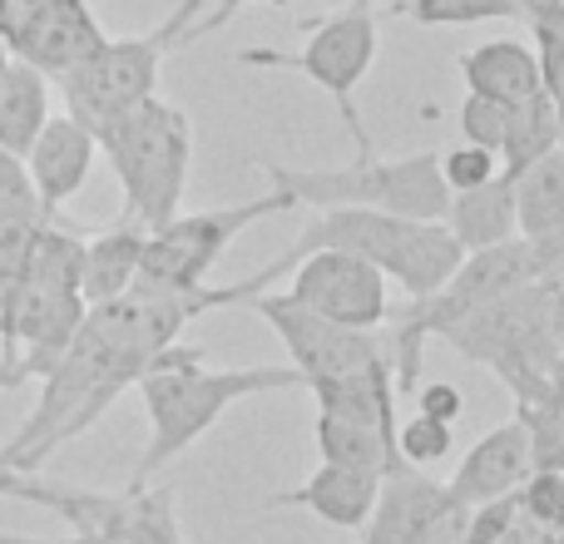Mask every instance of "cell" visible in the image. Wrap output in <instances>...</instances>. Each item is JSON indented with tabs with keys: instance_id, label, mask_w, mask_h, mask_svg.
Segmentation results:
<instances>
[{
	"instance_id": "6da1fadb",
	"label": "cell",
	"mask_w": 564,
	"mask_h": 544,
	"mask_svg": "<svg viewBox=\"0 0 564 544\" xmlns=\"http://www.w3.org/2000/svg\"><path fill=\"white\" fill-rule=\"evenodd\" d=\"M139 401L149 416V446L139 456V470L129 486H154V476L178 460L194 440H204L208 431L224 421L228 406L263 391H307V381L292 367H234L218 371L198 357L194 347L174 341L169 351H159L149 361V371L139 377Z\"/></svg>"
},
{
	"instance_id": "7a4b0ae2",
	"label": "cell",
	"mask_w": 564,
	"mask_h": 544,
	"mask_svg": "<svg viewBox=\"0 0 564 544\" xmlns=\"http://www.w3.org/2000/svg\"><path fill=\"white\" fill-rule=\"evenodd\" d=\"M351 253L361 263H371L387 282H401L406 297H431L441 282L466 263V248L451 238L446 224H416V218H397V214H377V208H327L317 214L282 258H273L263 272H253V292L263 297L273 282H282V272H292L307 253Z\"/></svg>"
},
{
	"instance_id": "3957f363",
	"label": "cell",
	"mask_w": 564,
	"mask_h": 544,
	"mask_svg": "<svg viewBox=\"0 0 564 544\" xmlns=\"http://www.w3.org/2000/svg\"><path fill=\"white\" fill-rule=\"evenodd\" d=\"M253 174L268 178V188L292 198V208H377V214L416 218V224H446L451 188L441 178V154L421 149V154L401 159H351L341 168H292L278 159H253Z\"/></svg>"
},
{
	"instance_id": "277c9868",
	"label": "cell",
	"mask_w": 564,
	"mask_h": 544,
	"mask_svg": "<svg viewBox=\"0 0 564 544\" xmlns=\"http://www.w3.org/2000/svg\"><path fill=\"white\" fill-rule=\"evenodd\" d=\"M99 154L109 159L119 188H124V214L139 228H164L178 218L188 188V164H194V129L188 115L169 99H144L124 119L99 134Z\"/></svg>"
},
{
	"instance_id": "5b68a950",
	"label": "cell",
	"mask_w": 564,
	"mask_h": 544,
	"mask_svg": "<svg viewBox=\"0 0 564 544\" xmlns=\"http://www.w3.org/2000/svg\"><path fill=\"white\" fill-rule=\"evenodd\" d=\"M198 15H204V0H178L144 35L105 40L85 65H75L69 75L55 79L59 95H65V115L99 139L115 119H124L129 109H139L144 99H154L159 69H164V59L174 55L178 45H188Z\"/></svg>"
},
{
	"instance_id": "8992f818",
	"label": "cell",
	"mask_w": 564,
	"mask_h": 544,
	"mask_svg": "<svg viewBox=\"0 0 564 544\" xmlns=\"http://www.w3.org/2000/svg\"><path fill=\"white\" fill-rule=\"evenodd\" d=\"M302 30H307V45L302 50L253 45V50H238L234 59L238 65H258V69H297V75H307L312 85L337 105L357 154L361 159L377 154L367 124H361V115H357V89H361V79L371 75V65H377V6H371V0H347V6L327 20H302Z\"/></svg>"
},
{
	"instance_id": "52a82bcc",
	"label": "cell",
	"mask_w": 564,
	"mask_h": 544,
	"mask_svg": "<svg viewBox=\"0 0 564 544\" xmlns=\"http://www.w3.org/2000/svg\"><path fill=\"white\" fill-rule=\"evenodd\" d=\"M273 214H292V198L278 194V188H268V194H258V198H243V204H228V208L178 214L174 224L154 228V233L144 238L139 282H149V287H204L208 272L218 268V258L234 248V238Z\"/></svg>"
},
{
	"instance_id": "ba28073f",
	"label": "cell",
	"mask_w": 564,
	"mask_h": 544,
	"mask_svg": "<svg viewBox=\"0 0 564 544\" xmlns=\"http://www.w3.org/2000/svg\"><path fill=\"white\" fill-rule=\"evenodd\" d=\"M248 312H258V317L273 327V337L282 341V351H288V367L297 371L307 387H317V381H337V377H357V371H367L371 361L391 357L381 331H361V327L327 322V317H317V312L288 302L282 292L253 297Z\"/></svg>"
},
{
	"instance_id": "9c48e42d",
	"label": "cell",
	"mask_w": 564,
	"mask_h": 544,
	"mask_svg": "<svg viewBox=\"0 0 564 544\" xmlns=\"http://www.w3.org/2000/svg\"><path fill=\"white\" fill-rule=\"evenodd\" d=\"M282 297L297 302V307L317 312L327 322L341 327H361V331H381L391 317V297H387V278L371 263L351 253H307L292 268V282L282 287Z\"/></svg>"
},
{
	"instance_id": "30bf717a",
	"label": "cell",
	"mask_w": 564,
	"mask_h": 544,
	"mask_svg": "<svg viewBox=\"0 0 564 544\" xmlns=\"http://www.w3.org/2000/svg\"><path fill=\"white\" fill-rule=\"evenodd\" d=\"M109 35L99 30L95 10L85 0H35L6 35V50L25 65H35L45 79H59L75 65H85Z\"/></svg>"
},
{
	"instance_id": "8fae6325",
	"label": "cell",
	"mask_w": 564,
	"mask_h": 544,
	"mask_svg": "<svg viewBox=\"0 0 564 544\" xmlns=\"http://www.w3.org/2000/svg\"><path fill=\"white\" fill-rule=\"evenodd\" d=\"M530 476H535V440H530L525 421L516 416V421H506V426L486 431V436L460 456L446 490L460 510H480V505L520 496V490L530 486Z\"/></svg>"
},
{
	"instance_id": "7c38bea8",
	"label": "cell",
	"mask_w": 564,
	"mask_h": 544,
	"mask_svg": "<svg viewBox=\"0 0 564 544\" xmlns=\"http://www.w3.org/2000/svg\"><path fill=\"white\" fill-rule=\"evenodd\" d=\"M95 159H99V139L89 134L85 124H75L69 115H50L35 149H30L20 164H25V178H30V188H35V198L55 214V208H65L69 198L85 188Z\"/></svg>"
},
{
	"instance_id": "4fadbf2b",
	"label": "cell",
	"mask_w": 564,
	"mask_h": 544,
	"mask_svg": "<svg viewBox=\"0 0 564 544\" xmlns=\"http://www.w3.org/2000/svg\"><path fill=\"white\" fill-rule=\"evenodd\" d=\"M446 510H456L446 480L426 476L416 466H401L381 480V496L371 520L361 525V544H411L416 535H426Z\"/></svg>"
},
{
	"instance_id": "5bb4252c",
	"label": "cell",
	"mask_w": 564,
	"mask_h": 544,
	"mask_svg": "<svg viewBox=\"0 0 564 544\" xmlns=\"http://www.w3.org/2000/svg\"><path fill=\"white\" fill-rule=\"evenodd\" d=\"M381 480L387 476H371V470H341V466H317L302 486L282 490V496L268 500V510H307L317 515L322 525L332 530H357L371 520L381 496Z\"/></svg>"
},
{
	"instance_id": "9a60e30c",
	"label": "cell",
	"mask_w": 564,
	"mask_h": 544,
	"mask_svg": "<svg viewBox=\"0 0 564 544\" xmlns=\"http://www.w3.org/2000/svg\"><path fill=\"white\" fill-rule=\"evenodd\" d=\"M460 79L466 95H486L500 105H525V99L545 95V75H540V55L530 40H486L460 55Z\"/></svg>"
},
{
	"instance_id": "2e32d148",
	"label": "cell",
	"mask_w": 564,
	"mask_h": 544,
	"mask_svg": "<svg viewBox=\"0 0 564 544\" xmlns=\"http://www.w3.org/2000/svg\"><path fill=\"white\" fill-rule=\"evenodd\" d=\"M446 228L466 253H486V248H506L520 238L516 224V178L496 174L486 188H470V194H451L446 208Z\"/></svg>"
},
{
	"instance_id": "e0dca14e",
	"label": "cell",
	"mask_w": 564,
	"mask_h": 544,
	"mask_svg": "<svg viewBox=\"0 0 564 544\" xmlns=\"http://www.w3.org/2000/svg\"><path fill=\"white\" fill-rule=\"evenodd\" d=\"M144 238L149 228L119 218L115 228H99L95 238H85V268H79V297L89 307L124 297L139 282V263H144Z\"/></svg>"
},
{
	"instance_id": "ac0fdd59",
	"label": "cell",
	"mask_w": 564,
	"mask_h": 544,
	"mask_svg": "<svg viewBox=\"0 0 564 544\" xmlns=\"http://www.w3.org/2000/svg\"><path fill=\"white\" fill-rule=\"evenodd\" d=\"M45 124H50V79L35 65L10 55L6 75H0V149L10 159H25Z\"/></svg>"
},
{
	"instance_id": "d6986e66",
	"label": "cell",
	"mask_w": 564,
	"mask_h": 544,
	"mask_svg": "<svg viewBox=\"0 0 564 544\" xmlns=\"http://www.w3.org/2000/svg\"><path fill=\"white\" fill-rule=\"evenodd\" d=\"M560 149V115L550 105V95H535L525 105H510V129H506V149H500V168L510 178L525 174L530 164H540L545 154Z\"/></svg>"
},
{
	"instance_id": "ffe728a7",
	"label": "cell",
	"mask_w": 564,
	"mask_h": 544,
	"mask_svg": "<svg viewBox=\"0 0 564 544\" xmlns=\"http://www.w3.org/2000/svg\"><path fill=\"white\" fill-rule=\"evenodd\" d=\"M391 15L416 25H486V20H520V0H401Z\"/></svg>"
},
{
	"instance_id": "44dd1931",
	"label": "cell",
	"mask_w": 564,
	"mask_h": 544,
	"mask_svg": "<svg viewBox=\"0 0 564 544\" xmlns=\"http://www.w3.org/2000/svg\"><path fill=\"white\" fill-rule=\"evenodd\" d=\"M451 431H456V426H446V421H431V416L401 421V431H397V456H401V466H416V470L441 466V460L451 456V440H456Z\"/></svg>"
},
{
	"instance_id": "7402d4cb",
	"label": "cell",
	"mask_w": 564,
	"mask_h": 544,
	"mask_svg": "<svg viewBox=\"0 0 564 544\" xmlns=\"http://www.w3.org/2000/svg\"><path fill=\"white\" fill-rule=\"evenodd\" d=\"M0 224H50V208L35 198L25 164L0 149Z\"/></svg>"
},
{
	"instance_id": "603a6c76",
	"label": "cell",
	"mask_w": 564,
	"mask_h": 544,
	"mask_svg": "<svg viewBox=\"0 0 564 544\" xmlns=\"http://www.w3.org/2000/svg\"><path fill=\"white\" fill-rule=\"evenodd\" d=\"M506 129H510V105L486 95H466V105H460V139L466 144L500 154L506 149Z\"/></svg>"
},
{
	"instance_id": "cb8c5ba5",
	"label": "cell",
	"mask_w": 564,
	"mask_h": 544,
	"mask_svg": "<svg viewBox=\"0 0 564 544\" xmlns=\"http://www.w3.org/2000/svg\"><path fill=\"white\" fill-rule=\"evenodd\" d=\"M496 174H506V168H500V154H490V149L460 144V149H446V154H441V178H446L451 194L486 188Z\"/></svg>"
},
{
	"instance_id": "d4e9b609",
	"label": "cell",
	"mask_w": 564,
	"mask_h": 544,
	"mask_svg": "<svg viewBox=\"0 0 564 544\" xmlns=\"http://www.w3.org/2000/svg\"><path fill=\"white\" fill-rule=\"evenodd\" d=\"M411 396H416V416L446 421V426H456L460 411H466V396H460L451 381H426V387H416Z\"/></svg>"
},
{
	"instance_id": "484cf974",
	"label": "cell",
	"mask_w": 564,
	"mask_h": 544,
	"mask_svg": "<svg viewBox=\"0 0 564 544\" xmlns=\"http://www.w3.org/2000/svg\"><path fill=\"white\" fill-rule=\"evenodd\" d=\"M248 6H273V10H282L288 0H214V10L194 20V35H188V45H194V40H204V35H218V30H224L228 20H234L238 10H248Z\"/></svg>"
},
{
	"instance_id": "4316f807",
	"label": "cell",
	"mask_w": 564,
	"mask_h": 544,
	"mask_svg": "<svg viewBox=\"0 0 564 544\" xmlns=\"http://www.w3.org/2000/svg\"><path fill=\"white\" fill-rule=\"evenodd\" d=\"M30 6H35V0H0V40H6L10 30H15V20L25 15Z\"/></svg>"
},
{
	"instance_id": "83f0119b",
	"label": "cell",
	"mask_w": 564,
	"mask_h": 544,
	"mask_svg": "<svg viewBox=\"0 0 564 544\" xmlns=\"http://www.w3.org/2000/svg\"><path fill=\"white\" fill-rule=\"evenodd\" d=\"M0 544H69V540H25V535H0Z\"/></svg>"
},
{
	"instance_id": "f1b7e54d",
	"label": "cell",
	"mask_w": 564,
	"mask_h": 544,
	"mask_svg": "<svg viewBox=\"0 0 564 544\" xmlns=\"http://www.w3.org/2000/svg\"><path fill=\"white\" fill-rule=\"evenodd\" d=\"M10 278H15V272L0 268V317H6V292H10Z\"/></svg>"
},
{
	"instance_id": "f546056e",
	"label": "cell",
	"mask_w": 564,
	"mask_h": 544,
	"mask_svg": "<svg viewBox=\"0 0 564 544\" xmlns=\"http://www.w3.org/2000/svg\"><path fill=\"white\" fill-rule=\"evenodd\" d=\"M6 65H10V50H6V40H0V75H6Z\"/></svg>"
},
{
	"instance_id": "4dcf8cb0",
	"label": "cell",
	"mask_w": 564,
	"mask_h": 544,
	"mask_svg": "<svg viewBox=\"0 0 564 544\" xmlns=\"http://www.w3.org/2000/svg\"><path fill=\"white\" fill-rule=\"evenodd\" d=\"M371 6H387L391 10V6H401V0H371Z\"/></svg>"
}]
</instances>
